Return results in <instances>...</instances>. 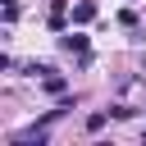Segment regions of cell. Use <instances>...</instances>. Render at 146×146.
Masks as SVG:
<instances>
[{
	"mask_svg": "<svg viewBox=\"0 0 146 146\" xmlns=\"http://www.w3.org/2000/svg\"><path fill=\"white\" fill-rule=\"evenodd\" d=\"M91 18H96V5L91 0H78L73 5V23H91Z\"/></svg>",
	"mask_w": 146,
	"mask_h": 146,
	"instance_id": "cell-1",
	"label": "cell"
},
{
	"mask_svg": "<svg viewBox=\"0 0 146 146\" xmlns=\"http://www.w3.org/2000/svg\"><path fill=\"white\" fill-rule=\"evenodd\" d=\"M64 23H68V5H64V0H55V5H50V27L59 32Z\"/></svg>",
	"mask_w": 146,
	"mask_h": 146,
	"instance_id": "cell-2",
	"label": "cell"
},
{
	"mask_svg": "<svg viewBox=\"0 0 146 146\" xmlns=\"http://www.w3.org/2000/svg\"><path fill=\"white\" fill-rule=\"evenodd\" d=\"M59 46H64V50H78V55H87V36H82V32H68V36H59Z\"/></svg>",
	"mask_w": 146,
	"mask_h": 146,
	"instance_id": "cell-3",
	"label": "cell"
},
{
	"mask_svg": "<svg viewBox=\"0 0 146 146\" xmlns=\"http://www.w3.org/2000/svg\"><path fill=\"white\" fill-rule=\"evenodd\" d=\"M46 91H55V96H59V91H64V78H59V73H50V78H46Z\"/></svg>",
	"mask_w": 146,
	"mask_h": 146,
	"instance_id": "cell-4",
	"label": "cell"
}]
</instances>
